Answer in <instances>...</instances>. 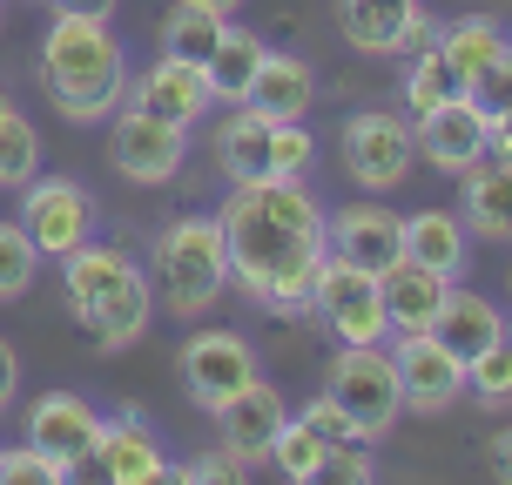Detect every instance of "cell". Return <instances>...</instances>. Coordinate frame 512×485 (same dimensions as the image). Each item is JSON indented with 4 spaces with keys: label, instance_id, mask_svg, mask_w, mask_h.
<instances>
[{
    "label": "cell",
    "instance_id": "cell-1",
    "mask_svg": "<svg viewBox=\"0 0 512 485\" xmlns=\"http://www.w3.org/2000/svg\"><path fill=\"white\" fill-rule=\"evenodd\" d=\"M223 250H230V283L270 317H304L317 263L331 256V209L310 196L297 176H263V182H230L216 209Z\"/></svg>",
    "mask_w": 512,
    "mask_h": 485
},
{
    "label": "cell",
    "instance_id": "cell-2",
    "mask_svg": "<svg viewBox=\"0 0 512 485\" xmlns=\"http://www.w3.org/2000/svg\"><path fill=\"white\" fill-rule=\"evenodd\" d=\"M34 75L48 88V102L68 115L75 128L108 122L115 108L128 102V61L122 41L108 21H88V14H54L48 34H41V61Z\"/></svg>",
    "mask_w": 512,
    "mask_h": 485
},
{
    "label": "cell",
    "instance_id": "cell-3",
    "mask_svg": "<svg viewBox=\"0 0 512 485\" xmlns=\"http://www.w3.org/2000/svg\"><path fill=\"white\" fill-rule=\"evenodd\" d=\"M61 283H68V310L75 324L88 331V344L115 358L128 344L149 337V317H155V277L122 250V243H81L75 256H61Z\"/></svg>",
    "mask_w": 512,
    "mask_h": 485
},
{
    "label": "cell",
    "instance_id": "cell-4",
    "mask_svg": "<svg viewBox=\"0 0 512 485\" xmlns=\"http://www.w3.org/2000/svg\"><path fill=\"white\" fill-rule=\"evenodd\" d=\"M149 277L162 290L169 317L196 324L209 310L223 304L230 290V250H223V223L216 216H176L155 230V250H149Z\"/></svg>",
    "mask_w": 512,
    "mask_h": 485
},
{
    "label": "cell",
    "instance_id": "cell-5",
    "mask_svg": "<svg viewBox=\"0 0 512 485\" xmlns=\"http://www.w3.org/2000/svg\"><path fill=\"white\" fill-rule=\"evenodd\" d=\"M324 398L351 418V432H358L364 445H384L391 425H398V411H405L398 364H391L384 344H337L331 371H324Z\"/></svg>",
    "mask_w": 512,
    "mask_h": 485
},
{
    "label": "cell",
    "instance_id": "cell-6",
    "mask_svg": "<svg viewBox=\"0 0 512 485\" xmlns=\"http://www.w3.org/2000/svg\"><path fill=\"white\" fill-rule=\"evenodd\" d=\"M108 162L135 189H162V182H176L189 169V128L149 115L142 102H122L108 115Z\"/></svg>",
    "mask_w": 512,
    "mask_h": 485
},
{
    "label": "cell",
    "instance_id": "cell-7",
    "mask_svg": "<svg viewBox=\"0 0 512 485\" xmlns=\"http://www.w3.org/2000/svg\"><path fill=\"white\" fill-rule=\"evenodd\" d=\"M310 310H317V324H324L337 344H384V337H391L378 270H358V263H344L337 250L317 263V283H310Z\"/></svg>",
    "mask_w": 512,
    "mask_h": 485
},
{
    "label": "cell",
    "instance_id": "cell-8",
    "mask_svg": "<svg viewBox=\"0 0 512 485\" xmlns=\"http://www.w3.org/2000/svg\"><path fill=\"white\" fill-rule=\"evenodd\" d=\"M384 351H391V364H398L405 411H418V418H445V411L465 398V364H459V351H452L438 331H391Z\"/></svg>",
    "mask_w": 512,
    "mask_h": 485
},
{
    "label": "cell",
    "instance_id": "cell-9",
    "mask_svg": "<svg viewBox=\"0 0 512 485\" xmlns=\"http://www.w3.org/2000/svg\"><path fill=\"white\" fill-rule=\"evenodd\" d=\"M337 149H344V176L384 196V189H398L411 176V162H418V142H411V122L405 115H391V108H364L344 122L337 135Z\"/></svg>",
    "mask_w": 512,
    "mask_h": 485
},
{
    "label": "cell",
    "instance_id": "cell-10",
    "mask_svg": "<svg viewBox=\"0 0 512 485\" xmlns=\"http://www.w3.org/2000/svg\"><path fill=\"white\" fill-rule=\"evenodd\" d=\"M176 371H182V391H189V405L203 411V418H216V411H223L236 391L256 378V351H250V337L216 331V324H209V331L182 337Z\"/></svg>",
    "mask_w": 512,
    "mask_h": 485
},
{
    "label": "cell",
    "instance_id": "cell-11",
    "mask_svg": "<svg viewBox=\"0 0 512 485\" xmlns=\"http://www.w3.org/2000/svg\"><path fill=\"white\" fill-rule=\"evenodd\" d=\"M41 256H75L88 236H95V196L81 189L75 176H34L21 189V216H14Z\"/></svg>",
    "mask_w": 512,
    "mask_h": 485
},
{
    "label": "cell",
    "instance_id": "cell-12",
    "mask_svg": "<svg viewBox=\"0 0 512 485\" xmlns=\"http://www.w3.org/2000/svg\"><path fill=\"white\" fill-rule=\"evenodd\" d=\"M95 432H102V411L88 405L81 391H41L27 405V445L48 452L61 479H75L88 452H95Z\"/></svg>",
    "mask_w": 512,
    "mask_h": 485
},
{
    "label": "cell",
    "instance_id": "cell-13",
    "mask_svg": "<svg viewBox=\"0 0 512 485\" xmlns=\"http://www.w3.org/2000/svg\"><path fill=\"white\" fill-rule=\"evenodd\" d=\"M411 142H418V155L432 162L438 176H465V169H479L492 155V122L472 102H445L411 122Z\"/></svg>",
    "mask_w": 512,
    "mask_h": 485
},
{
    "label": "cell",
    "instance_id": "cell-14",
    "mask_svg": "<svg viewBox=\"0 0 512 485\" xmlns=\"http://www.w3.org/2000/svg\"><path fill=\"white\" fill-rule=\"evenodd\" d=\"M88 465H95L102 479H115V485H155V479H169V452H162L155 425L135 405L115 411V418H102Z\"/></svg>",
    "mask_w": 512,
    "mask_h": 485
},
{
    "label": "cell",
    "instance_id": "cell-15",
    "mask_svg": "<svg viewBox=\"0 0 512 485\" xmlns=\"http://www.w3.org/2000/svg\"><path fill=\"white\" fill-rule=\"evenodd\" d=\"M337 34L358 54H398V48H425L438 27L425 21L418 0H337Z\"/></svg>",
    "mask_w": 512,
    "mask_h": 485
},
{
    "label": "cell",
    "instance_id": "cell-16",
    "mask_svg": "<svg viewBox=\"0 0 512 485\" xmlns=\"http://www.w3.org/2000/svg\"><path fill=\"white\" fill-rule=\"evenodd\" d=\"M331 250L344 263H358V270H391L398 256H405V216L384 203H344L331 209Z\"/></svg>",
    "mask_w": 512,
    "mask_h": 485
},
{
    "label": "cell",
    "instance_id": "cell-17",
    "mask_svg": "<svg viewBox=\"0 0 512 485\" xmlns=\"http://www.w3.org/2000/svg\"><path fill=\"white\" fill-rule=\"evenodd\" d=\"M283 425H290V405H283L277 384H263V378H250V384L230 398V405L216 411V438H223L230 452H243L250 465L270 459V445H277Z\"/></svg>",
    "mask_w": 512,
    "mask_h": 485
},
{
    "label": "cell",
    "instance_id": "cell-18",
    "mask_svg": "<svg viewBox=\"0 0 512 485\" xmlns=\"http://www.w3.org/2000/svg\"><path fill=\"white\" fill-rule=\"evenodd\" d=\"M378 283H384V317H391V331H438L445 297H452V283H459V277H445V270H425V263L398 256Z\"/></svg>",
    "mask_w": 512,
    "mask_h": 485
},
{
    "label": "cell",
    "instance_id": "cell-19",
    "mask_svg": "<svg viewBox=\"0 0 512 485\" xmlns=\"http://www.w3.org/2000/svg\"><path fill=\"white\" fill-rule=\"evenodd\" d=\"M135 102L149 108V115H162V122H182L196 128L209 108V81L196 61H182V54H155L149 68H142V81H135Z\"/></svg>",
    "mask_w": 512,
    "mask_h": 485
},
{
    "label": "cell",
    "instance_id": "cell-20",
    "mask_svg": "<svg viewBox=\"0 0 512 485\" xmlns=\"http://www.w3.org/2000/svg\"><path fill=\"white\" fill-rule=\"evenodd\" d=\"M310 102H317V75H310L304 54H263V68H256L250 95H243V108H256L263 122H304Z\"/></svg>",
    "mask_w": 512,
    "mask_h": 485
},
{
    "label": "cell",
    "instance_id": "cell-21",
    "mask_svg": "<svg viewBox=\"0 0 512 485\" xmlns=\"http://www.w3.org/2000/svg\"><path fill=\"white\" fill-rule=\"evenodd\" d=\"M209 162L223 169V182H263L270 176V122L236 102L209 135Z\"/></svg>",
    "mask_w": 512,
    "mask_h": 485
},
{
    "label": "cell",
    "instance_id": "cell-22",
    "mask_svg": "<svg viewBox=\"0 0 512 485\" xmlns=\"http://www.w3.org/2000/svg\"><path fill=\"white\" fill-rule=\"evenodd\" d=\"M465 230L486 236V243H512V162L486 155L479 169H465Z\"/></svg>",
    "mask_w": 512,
    "mask_h": 485
},
{
    "label": "cell",
    "instance_id": "cell-23",
    "mask_svg": "<svg viewBox=\"0 0 512 485\" xmlns=\"http://www.w3.org/2000/svg\"><path fill=\"white\" fill-rule=\"evenodd\" d=\"M506 310L492 304V297H479V290H465V283H452V297H445V317H438V337L459 351V364H472L479 351H492L499 337H506Z\"/></svg>",
    "mask_w": 512,
    "mask_h": 485
},
{
    "label": "cell",
    "instance_id": "cell-24",
    "mask_svg": "<svg viewBox=\"0 0 512 485\" xmlns=\"http://www.w3.org/2000/svg\"><path fill=\"white\" fill-rule=\"evenodd\" d=\"M405 256H411V263H425V270L459 277L465 256H472L465 216H459V209H418V216H405Z\"/></svg>",
    "mask_w": 512,
    "mask_h": 485
},
{
    "label": "cell",
    "instance_id": "cell-25",
    "mask_svg": "<svg viewBox=\"0 0 512 485\" xmlns=\"http://www.w3.org/2000/svg\"><path fill=\"white\" fill-rule=\"evenodd\" d=\"M263 41H256L250 27H223V41H216V48H209V61H203V81H209V102H243V95H250V81H256V68H263Z\"/></svg>",
    "mask_w": 512,
    "mask_h": 485
},
{
    "label": "cell",
    "instance_id": "cell-26",
    "mask_svg": "<svg viewBox=\"0 0 512 485\" xmlns=\"http://www.w3.org/2000/svg\"><path fill=\"white\" fill-rule=\"evenodd\" d=\"M445 102H465V75L452 68V54L438 41H425V48H411V68H405V108L425 115V108H445Z\"/></svg>",
    "mask_w": 512,
    "mask_h": 485
},
{
    "label": "cell",
    "instance_id": "cell-27",
    "mask_svg": "<svg viewBox=\"0 0 512 485\" xmlns=\"http://www.w3.org/2000/svg\"><path fill=\"white\" fill-rule=\"evenodd\" d=\"M223 27H230V14H216V7H203V0H176V7L162 14V54H182V61L203 68L209 48L223 41Z\"/></svg>",
    "mask_w": 512,
    "mask_h": 485
},
{
    "label": "cell",
    "instance_id": "cell-28",
    "mask_svg": "<svg viewBox=\"0 0 512 485\" xmlns=\"http://www.w3.org/2000/svg\"><path fill=\"white\" fill-rule=\"evenodd\" d=\"M432 41H438V48H445V54H452V68H459V75H465V88H472V75H479V68H486L492 54L506 48L512 34H506V27H499V21H486V14H465V21L438 27Z\"/></svg>",
    "mask_w": 512,
    "mask_h": 485
},
{
    "label": "cell",
    "instance_id": "cell-29",
    "mask_svg": "<svg viewBox=\"0 0 512 485\" xmlns=\"http://www.w3.org/2000/svg\"><path fill=\"white\" fill-rule=\"evenodd\" d=\"M34 176H41V135H34V122H27L21 108H7L0 115V189L21 196Z\"/></svg>",
    "mask_w": 512,
    "mask_h": 485
},
{
    "label": "cell",
    "instance_id": "cell-30",
    "mask_svg": "<svg viewBox=\"0 0 512 485\" xmlns=\"http://www.w3.org/2000/svg\"><path fill=\"white\" fill-rule=\"evenodd\" d=\"M41 277V250H34V236L14 223V216H0V304H21L27 290Z\"/></svg>",
    "mask_w": 512,
    "mask_h": 485
},
{
    "label": "cell",
    "instance_id": "cell-31",
    "mask_svg": "<svg viewBox=\"0 0 512 485\" xmlns=\"http://www.w3.org/2000/svg\"><path fill=\"white\" fill-rule=\"evenodd\" d=\"M465 398L486 411H512V337H499L492 351L465 364Z\"/></svg>",
    "mask_w": 512,
    "mask_h": 485
},
{
    "label": "cell",
    "instance_id": "cell-32",
    "mask_svg": "<svg viewBox=\"0 0 512 485\" xmlns=\"http://www.w3.org/2000/svg\"><path fill=\"white\" fill-rule=\"evenodd\" d=\"M324 459H331V445L310 432V425H297V418H290V425L277 432V445H270V465H277V472H283L290 485L324 479Z\"/></svg>",
    "mask_w": 512,
    "mask_h": 485
},
{
    "label": "cell",
    "instance_id": "cell-33",
    "mask_svg": "<svg viewBox=\"0 0 512 485\" xmlns=\"http://www.w3.org/2000/svg\"><path fill=\"white\" fill-rule=\"evenodd\" d=\"M310 162H317V135L310 122H270V176H310Z\"/></svg>",
    "mask_w": 512,
    "mask_h": 485
},
{
    "label": "cell",
    "instance_id": "cell-34",
    "mask_svg": "<svg viewBox=\"0 0 512 485\" xmlns=\"http://www.w3.org/2000/svg\"><path fill=\"white\" fill-rule=\"evenodd\" d=\"M465 102L479 108L486 122H492V115H506V108H512V41H506V48H499V54H492V61H486V68H479V75H472V88H465Z\"/></svg>",
    "mask_w": 512,
    "mask_h": 485
},
{
    "label": "cell",
    "instance_id": "cell-35",
    "mask_svg": "<svg viewBox=\"0 0 512 485\" xmlns=\"http://www.w3.org/2000/svg\"><path fill=\"white\" fill-rule=\"evenodd\" d=\"M169 479H182V485H203V479L243 485V479H250V459H243V452H230V445L216 438V452H203V459H189V465H169Z\"/></svg>",
    "mask_w": 512,
    "mask_h": 485
},
{
    "label": "cell",
    "instance_id": "cell-36",
    "mask_svg": "<svg viewBox=\"0 0 512 485\" xmlns=\"http://www.w3.org/2000/svg\"><path fill=\"white\" fill-rule=\"evenodd\" d=\"M0 485H68L54 472L48 452H34V445H14V452H0Z\"/></svg>",
    "mask_w": 512,
    "mask_h": 485
},
{
    "label": "cell",
    "instance_id": "cell-37",
    "mask_svg": "<svg viewBox=\"0 0 512 485\" xmlns=\"http://www.w3.org/2000/svg\"><path fill=\"white\" fill-rule=\"evenodd\" d=\"M324 479H344V485H371L378 479V459H371V445H331V459H324Z\"/></svg>",
    "mask_w": 512,
    "mask_h": 485
},
{
    "label": "cell",
    "instance_id": "cell-38",
    "mask_svg": "<svg viewBox=\"0 0 512 485\" xmlns=\"http://www.w3.org/2000/svg\"><path fill=\"white\" fill-rule=\"evenodd\" d=\"M297 425H310V432L324 438V445H351V438H358V432H351V418H344L331 398H310V405L297 411ZM358 445H364V438H358Z\"/></svg>",
    "mask_w": 512,
    "mask_h": 485
},
{
    "label": "cell",
    "instance_id": "cell-39",
    "mask_svg": "<svg viewBox=\"0 0 512 485\" xmlns=\"http://www.w3.org/2000/svg\"><path fill=\"white\" fill-rule=\"evenodd\" d=\"M479 465H486L499 485H512V425H492V432L479 438Z\"/></svg>",
    "mask_w": 512,
    "mask_h": 485
},
{
    "label": "cell",
    "instance_id": "cell-40",
    "mask_svg": "<svg viewBox=\"0 0 512 485\" xmlns=\"http://www.w3.org/2000/svg\"><path fill=\"white\" fill-rule=\"evenodd\" d=\"M14 398H21V351L0 337V411H14Z\"/></svg>",
    "mask_w": 512,
    "mask_h": 485
},
{
    "label": "cell",
    "instance_id": "cell-41",
    "mask_svg": "<svg viewBox=\"0 0 512 485\" xmlns=\"http://www.w3.org/2000/svg\"><path fill=\"white\" fill-rule=\"evenodd\" d=\"M48 14H88V21H108L115 0H48Z\"/></svg>",
    "mask_w": 512,
    "mask_h": 485
},
{
    "label": "cell",
    "instance_id": "cell-42",
    "mask_svg": "<svg viewBox=\"0 0 512 485\" xmlns=\"http://www.w3.org/2000/svg\"><path fill=\"white\" fill-rule=\"evenodd\" d=\"M492 155L512 162V108H506V115H492Z\"/></svg>",
    "mask_w": 512,
    "mask_h": 485
},
{
    "label": "cell",
    "instance_id": "cell-43",
    "mask_svg": "<svg viewBox=\"0 0 512 485\" xmlns=\"http://www.w3.org/2000/svg\"><path fill=\"white\" fill-rule=\"evenodd\" d=\"M203 7H216V14H243V0H203Z\"/></svg>",
    "mask_w": 512,
    "mask_h": 485
},
{
    "label": "cell",
    "instance_id": "cell-44",
    "mask_svg": "<svg viewBox=\"0 0 512 485\" xmlns=\"http://www.w3.org/2000/svg\"><path fill=\"white\" fill-rule=\"evenodd\" d=\"M7 108H14V95H7V81H0V115H7Z\"/></svg>",
    "mask_w": 512,
    "mask_h": 485
},
{
    "label": "cell",
    "instance_id": "cell-45",
    "mask_svg": "<svg viewBox=\"0 0 512 485\" xmlns=\"http://www.w3.org/2000/svg\"><path fill=\"white\" fill-rule=\"evenodd\" d=\"M0 34H7V0H0Z\"/></svg>",
    "mask_w": 512,
    "mask_h": 485
},
{
    "label": "cell",
    "instance_id": "cell-46",
    "mask_svg": "<svg viewBox=\"0 0 512 485\" xmlns=\"http://www.w3.org/2000/svg\"><path fill=\"white\" fill-rule=\"evenodd\" d=\"M506 337H512V331H506Z\"/></svg>",
    "mask_w": 512,
    "mask_h": 485
}]
</instances>
